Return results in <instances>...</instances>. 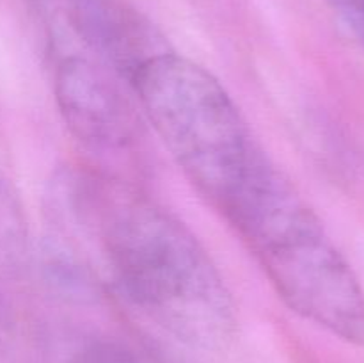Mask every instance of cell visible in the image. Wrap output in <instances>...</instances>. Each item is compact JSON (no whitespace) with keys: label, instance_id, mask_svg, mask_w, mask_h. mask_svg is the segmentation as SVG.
Listing matches in <instances>:
<instances>
[{"label":"cell","instance_id":"cell-1","mask_svg":"<svg viewBox=\"0 0 364 363\" xmlns=\"http://www.w3.org/2000/svg\"><path fill=\"white\" fill-rule=\"evenodd\" d=\"M66 212L100 235L121 294L188 344L213 347L230 338L235 306L198 238L171 214L109 182L68 178Z\"/></svg>","mask_w":364,"mask_h":363},{"label":"cell","instance_id":"cell-2","mask_svg":"<svg viewBox=\"0 0 364 363\" xmlns=\"http://www.w3.org/2000/svg\"><path fill=\"white\" fill-rule=\"evenodd\" d=\"M223 216L279 298L304 319L364 344V292L297 189L262 155Z\"/></svg>","mask_w":364,"mask_h":363},{"label":"cell","instance_id":"cell-3","mask_svg":"<svg viewBox=\"0 0 364 363\" xmlns=\"http://www.w3.org/2000/svg\"><path fill=\"white\" fill-rule=\"evenodd\" d=\"M132 85L187 180L223 214L263 155L230 93L173 52L149 60Z\"/></svg>","mask_w":364,"mask_h":363},{"label":"cell","instance_id":"cell-4","mask_svg":"<svg viewBox=\"0 0 364 363\" xmlns=\"http://www.w3.org/2000/svg\"><path fill=\"white\" fill-rule=\"evenodd\" d=\"M53 91L64 123L84 144L119 149L134 141L132 107L103 68L84 57H66L55 70Z\"/></svg>","mask_w":364,"mask_h":363},{"label":"cell","instance_id":"cell-5","mask_svg":"<svg viewBox=\"0 0 364 363\" xmlns=\"http://www.w3.org/2000/svg\"><path fill=\"white\" fill-rule=\"evenodd\" d=\"M73 23L80 38L130 84L149 60L169 52L153 25L123 0H75Z\"/></svg>","mask_w":364,"mask_h":363},{"label":"cell","instance_id":"cell-6","mask_svg":"<svg viewBox=\"0 0 364 363\" xmlns=\"http://www.w3.org/2000/svg\"><path fill=\"white\" fill-rule=\"evenodd\" d=\"M43 253V270L53 290L78 301L95 295V280L73 251L59 242H46Z\"/></svg>","mask_w":364,"mask_h":363},{"label":"cell","instance_id":"cell-7","mask_svg":"<svg viewBox=\"0 0 364 363\" xmlns=\"http://www.w3.org/2000/svg\"><path fill=\"white\" fill-rule=\"evenodd\" d=\"M73 363H139V358L121 342L92 340L75 354Z\"/></svg>","mask_w":364,"mask_h":363},{"label":"cell","instance_id":"cell-8","mask_svg":"<svg viewBox=\"0 0 364 363\" xmlns=\"http://www.w3.org/2000/svg\"><path fill=\"white\" fill-rule=\"evenodd\" d=\"M347 27L364 14V0H323Z\"/></svg>","mask_w":364,"mask_h":363},{"label":"cell","instance_id":"cell-9","mask_svg":"<svg viewBox=\"0 0 364 363\" xmlns=\"http://www.w3.org/2000/svg\"><path fill=\"white\" fill-rule=\"evenodd\" d=\"M352 34H354V36H355V38H358V39H359V41H361V43H363V45H364V20L361 21V23H359V25H358V27H355V28H354V31H352Z\"/></svg>","mask_w":364,"mask_h":363}]
</instances>
